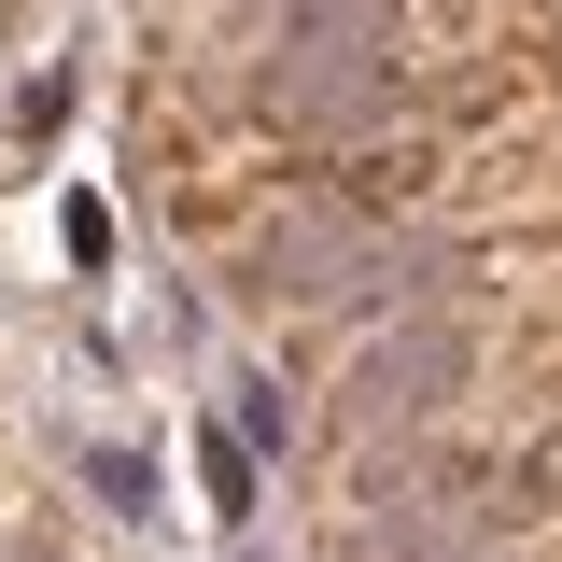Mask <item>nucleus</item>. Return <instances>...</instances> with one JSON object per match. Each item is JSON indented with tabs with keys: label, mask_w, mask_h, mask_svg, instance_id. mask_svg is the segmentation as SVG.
<instances>
[{
	"label": "nucleus",
	"mask_w": 562,
	"mask_h": 562,
	"mask_svg": "<svg viewBox=\"0 0 562 562\" xmlns=\"http://www.w3.org/2000/svg\"><path fill=\"white\" fill-rule=\"evenodd\" d=\"M198 479H211L225 520H254V450H239V436H198Z\"/></svg>",
	"instance_id": "2"
},
{
	"label": "nucleus",
	"mask_w": 562,
	"mask_h": 562,
	"mask_svg": "<svg viewBox=\"0 0 562 562\" xmlns=\"http://www.w3.org/2000/svg\"><path fill=\"white\" fill-rule=\"evenodd\" d=\"M450 380H479V338L464 324H408V338H380L351 366V422H422V408H450Z\"/></svg>",
	"instance_id": "1"
},
{
	"label": "nucleus",
	"mask_w": 562,
	"mask_h": 562,
	"mask_svg": "<svg viewBox=\"0 0 562 562\" xmlns=\"http://www.w3.org/2000/svg\"><path fill=\"white\" fill-rule=\"evenodd\" d=\"M85 492H99V506H155V464H140V450H99Z\"/></svg>",
	"instance_id": "3"
}]
</instances>
